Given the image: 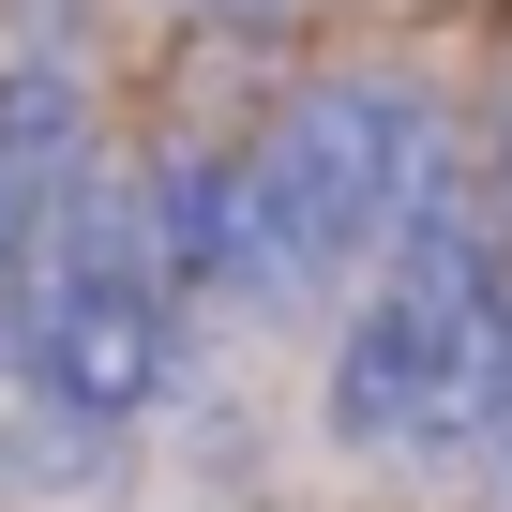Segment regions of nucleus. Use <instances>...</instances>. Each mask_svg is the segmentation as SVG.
<instances>
[{
  "label": "nucleus",
  "mask_w": 512,
  "mask_h": 512,
  "mask_svg": "<svg viewBox=\"0 0 512 512\" xmlns=\"http://www.w3.org/2000/svg\"><path fill=\"white\" fill-rule=\"evenodd\" d=\"M452 151V106L422 76H332L256 136V226H272V287L317 302L332 272H377L422 166Z\"/></svg>",
  "instance_id": "nucleus-1"
},
{
  "label": "nucleus",
  "mask_w": 512,
  "mask_h": 512,
  "mask_svg": "<svg viewBox=\"0 0 512 512\" xmlns=\"http://www.w3.org/2000/svg\"><path fill=\"white\" fill-rule=\"evenodd\" d=\"M151 211V272L181 317H241V302H287L272 287V226H256V151H166L136 181Z\"/></svg>",
  "instance_id": "nucleus-2"
},
{
  "label": "nucleus",
  "mask_w": 512,
  "mask_h": 512,
  "mask_svg": "<svg viewBox=\"0 0 512 512\" xmlns=\"http://www.w3.org/2000/svg\"><path fill=\"white\" fill-rule=\"evenodd\" d=\"M467 166H482V211H497V241H512V76H497V106H482V151H467Z\"/></svg>",
  "instance_id": "nucleus-3"
},
{
  "label": "nucleus",
  "mask_w": 512,
  "mask_h": 512,
  "mask_svg": "<svg viewBox=\"0 0 512 512\" xmlns=\"http://www.w3.org/2000/svg\"><path fill=\"white\" fill-rule=\"evenodd\" d=\"M482 467L512 482V362H497V422H482Z\"/></svg>",
  "instance_id": "nucleus-4"
}]
</instances>
